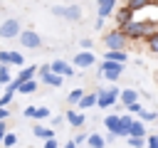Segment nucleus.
I'll list each match as a JSON object with an SVG mask.
<instances>
[{
  "label": "nucleus",
  "mask_w": 158,
  "mask_h": 148,
  "mask_svg": "<svg viewBox=\"0 0 158 148\" xmlns=\"http://www.w3.org/2000/svg\"><path fill=\"white\" fill-rule=\"evenodd\" d=\"M156 30H158V25H156V20H131L128 25H123L118 32L123 35V39L128 42V39H148V37H153L156 35Z\"/></svg>",
  "instance_id": "1"
},
{
  "label": "nucleus",
  "mask_w": 158,
  "mask_h": 148,
  "mask_svg": "<svg viewBox=\"0 0 158 148\" xmlns=\"http://www.w3.org/2000/svg\"><path fill=\"white\" fill-rule=\"evenodd\" d=\"M20 32H22V27H20L17 17H5L0 22V39H17Z\"/></svg>",
  "instance_id": "2"
},
{
  "label": "nucleus",
  "mask_w": 158,
  "mask_h": 148,
  "mask_svg": "<svg viewBox=\"0 0 158 148\" xmlns=\"http://www.w3.org/2000/svg\"><path fill=\"white\" fill-rule=\"evenodd\" d=\"M121 74H123V67H121V64L106 62V59L99 62V76H104V79H109V81H118Z\"/></svg>",
  "instance_id": "3"
},
{
  "label": "nucleus",
  "mask_w": 158,
  "mask_h": 148,
  "mask_svg": "<svg viewBox=\"0 0 158 148\" xmlns=\"http://www.w3.org/2000/svg\"><path fill=\"white\" fill-rule=\"evenodd\" d=\"M118 101V86H109V89H99L96 91V104L99 109H109Z\"/></svg>",
  "instance_id": "4"
},
{
  "label": "nucleus",
  "mask_w": 158,
  "mask_h": 148,
  "mask_svg": "<svg viewBox=\"0 0 158 148\" xmlns=\"http://www.w3.org/2000/svg\"><path fill=\"white\" fill-rule=\"evenodd\" d=\"M52 12L59 15V17H64V20H72V22H74V20H81V7L74 5V2H72V5H54Z\"/></svg>",
  "instance_id": "5"
},
{
  "label": "nucleus",
  "mask_w": 158,
  "mask_h": 148,
  "mask_svg": "<svg viewBox=\"0 0 158 148\" xmlns=\"http://www.w3.org/2000/svg\"><path fill=\"white\" fill-rule=\"evenodd\" d=\"M69 64H72V69H74V72H77V69H89V67H94V64H96V54H94V52H84V49H81V52L69 62Z\"/></svg>",
  "instance_id": "6"
},
{
  "label": "nucleus",
  "mask_w": 158,
  "mask_h": 148,
  "mask_svg": "<svg viewBox=\"0 0 158 148\" xmlns=\"http://www.w3.org/2000/svg\"><path fill=\"white\" fill-rule=\"evenodd\" d=\"M17 39H20V44L27 47V49H37V47L42 44V37H40L35 30H22V32L17 35Z\"/></svg>",
  "instance_id": "7"
},
{
  "label": "nucleus",
  "mask_w": 158,
  "mask_h": 148,
  "mask_svg": "<svg viewBox=\"0 0 158 148\" xmlns=\"http://www.w3.org/2000/svg\"><path fill=\"white\" fill-rule=\"evenodd\" d=\"M104 44H106V52H121V49L126 47V39H123V35L116 30V32H109V35L104 37Z\"/></svg>",
  "instance_id": "8"
},
{
  "label": "nucleus",
  "mask_w": 158,
  "mask_h": 148,
  "mask_svg": "<svg viewBox=\"0 0 158 148\" xmlns=\"http://www.w3.org/2000/svg\"><path fill=\"white\" fill-rule=\"evenodd\" d=\"M49 72L52 74H57V76H74V69H72V64L69 62H64V59H54L52 64H49Z\"/></svg>",
  "instance_id": "9"
},
{
  "label": "nucleus",
  "mask_w": 158,
  "mask_h": 148,
  "mask_svg": "<svg viewBox=\"0 0 158 148\" xmlns=\"http://www.w3.org/2000/svg\"><path fill=\"white\" fill-rule=\"evenodd\" d=\"M114 20H116V25H118V30H121L123 25H128V22L133 20V12H131L126 5H116V10H114Z\"/></svg>",
  "instance_id": "10"
},
{
  "label": "nucleus",
  "mask_w": 158,
  "mask_h": 148,
  "mask_svg": "<svg viewBox=\"0 0 158 148\" xmlns=\"http://www.w3.org/2000/svg\"><path fill=\"white\" fill-rule=\"evenodd\" d=\"M116 0H99L96 2V17H109V15H114V10H116Z\"/></svg>",
  "instance_id": "11"
},
{
  "label": "nucleus",
  "mask_w": 158,
  "mask_h": 148,
  "mask_svg": "<svg viewBox=\"0 0 158 148\" xmlns=\"http://www.w3.org/2000/svg\"><path fill=\"white\" fill-rule=\"evenodd\" d=\"M131 121H133V116H128V113L118 116V128H116V138H128V128H131Z\"/></svg>",
  "instance_id": "12"
},
{
  "label": "nucleus",
  "mask_w": 158,
  "mask_h": 148,
  "mask_svg": "<svg viewBox=\"0 0 158 148\" xmlns=\"http://www.w3.org/2000/svg\"><path fill=\"white\" fill-rule=\"evenodd\" d=\"M148 133H146V123L143 121H138V118H133L131 121V128H128V138H146Z\"/></svg>",
  "instance_id": "13"
},
{
  "label": "nucleus",
  "mask_w": 158,
  "mask_h": 148,
  "mask_svg": "<svg viewBox=\"0 0 158 148\" xmlns=\"http://www.w3.org/2000/svg\"><path fill=\"white\" fill-rule=\"evenodd\" d=\"M118 101H121L123 106H131V104L138 101V91H136V89H123V91H118Z\"/></svg>",
  "instance_id": "14"
},
{
  "label": "nucleus",
  "mask_w": 158,
  "mask_h": 148,
  "mask_svg": "<svg viewBox=\"0 0 158 148\" xmlns=\"http://www.w3.org/2000/svg\"><path fill=\"white\" fill-rule=\"evenodd\" d=\"M64 116H67L64 121H67L69 126H74V128H81V126H84V121H86V116H84V113H79V111H67Z\"/></svg>",
  "instance_id": "15"
},
{
  "label": "nucleus",
  "mask_w": 158,
  "mask_h": 148,
  "mask_svg": "<svg viewBox=\"0 0 158 148\" xmlns=\"http://www.w3.org/2000/svg\"><path fill=\"white\" fill-rule=\"evenodd\" d=\"M104 59H106V62H116V64L123 67V64L128 62V54H126V49H121V52H106Z\"/></svg>",
  "instance_id": "16"
},
{
  "label": "nucleus",
  "mask_w": 158,
  "mask_h": 148,
  "mask_svg": "<svg viewBox=\"0 0 158 148\" xmlns=\"http://www.w3.org/2000/svg\"><path fill=\"white\" fill-rule=\"evenodd\" d=\"M40 79H42V84H47V86H54V89H59V86L64 84V79H62V76H57V74H52V72L42 74Z\"/></svg>",
  "instance_id": "17"
},
{
  "label": "nucleus",
  "mask_w": 158,
  "mask_h": 148,
  "mask_svg": "<svg viewBox=\"0 0 158 148\" xmlns=\"http://www.w3.org/2000/svg\"><path fill=\"white\" fill-rule=\"evenodd\" d=\"M32 133H35L40 141H49V138H54V131H52V128H47V126H40V123L32 128Z\"/></svg>",
  "instance_id": "18"
},
{
  "label": "nucleus",
  "mask_w": 158,
  "mask_h": 148,
  "mask_svg": "<svg viewBox=\"0 0 158 148\" xmlns=\"http://www.w3.org/2000/svg\"><path fill=\"white\" fill-rule=\"evenodd\" d=\"M104 136L99 133H86V148H104Z\"/></svg>",
  "instance_id": "19"
},
{
  "label": "nucleus",
  "mask_w": 158,
  "mask_h": 148,
  "mask_svg": "<svg viewBox=\"0 0 158 148\" xmlns=\"http://www.w3.org/2000/svg\"><path fill=\"white\" fill-rule=\"evenodd\" d=\"M7 64H15V67L22 69V67H25V57H22L20 52H10V49H7Z\"/></svg>",
  "instance_id": "20"
},
{
  "label": "nucleus",
  "mask_w": 158,
  "mask_h": 148,
  "mask_svg": "<svg viewBox=\"0 0 158 148\" xmlns=\"http://www.w3.org/2000/svg\"><path fill=\"white\" fill-rule=\"evenodd\" d=\"M104 126H106V131L116 138V128H118V116H106L104 118Z\"/></svg>",
  "instance_id": "21"
},
{
  "label": "nucleus",
  "mask_w": 158,
  "mask_h": 148,
  "mask_svg": "<svg viewBox=\"0 0 158 148\" xmlns=\"http://www.w3.org/2000/svg\"><path fill=\"white\" fill-rule=\"evenodd\" d=\"M84 94H86L84 89H72V91H69V96H67V104H69V106H77V104H79V99H81Z\"/></svg>",
  "instance_id": "22"
},
{
  "label": "nucleus",
  "mask_w": 158,
  "mask_h": 148,
  "mask_svg": "<svg viewBox=\"0 0 158 148\" xmlns=\"http://www.w3.org/2000/svg\"><path fill=\"white\" fill-rule=\"evenodd\" d=\"M91 106H96V94H84L79 99V109H91Z\"/></svg>",
  "instance_id": "23"
},
{
  "label": "nucleus",
  "mask_w": 158,
  "mask_h": 148,
  "mask_svg": "<svg viewBox=\"0 0 158 148\" xmlns=\"http://www.w3.org/2000/svg\"><path fill=\"white\" fill-rule=\"evenodd\" d=\"M35 91H37V84H35V79H32V81H25V84H20L15 94H35Z\"/></svg>",
  "instance_id": "24"
},
{
  "label": "nucleus",
  "mask_w": 158,
  "mask_h": 148,
  "mask_svg": "<svg viewBox=\"0 0 158 148\" xmlns=\"http://www.w3.org/2000/svg\"><path fill=\"white\" fill-rule=\"evenodd\" d=\"M0 143H2V146H5V148H12V146H15V143H17V136H15V133H12V131H7V133H5V136H2V141H0Z\"/></svg>",
  "instance_id": "25"
},
{
  "label": "nucleus",
  "mask_w": 158,
  "mask_h": 148,
  "mask_svg": "<svg viewBox=\"0 0 158 148\" xmlns=\"http://www.w3.org/2000/svg\"><path fill=\"white\" fill-rule=\"evenodd\" d=\"M12 81V74L7 72V67H0V86H7Z\"/></svg>",
  "instance_id": "26"
},
{
  "label": "nucleus",
  "mask_w": 158,
  "mask_h": 148,
  "mask_svg": "<svg viewBox=\"0 0 158 148\" xmlns=\"http://www.w3.org/2000/svg\"><path fill=\"white\" fill-rule=\"evenodd\" d=\"M146 109L141 106V101H136V104H131V106H126V113L131 116V113H138V118H141V113H143Z\"/></svg>",
  "instance_id": "27"
},
{
  "label": "nucleus",
  "mask_w": 158,
  "mask_h": 148,
  "mask_svg": "<svg viewBox=\"0 0 158 148\" xmlns=\"http://www.w3.org/2000/svg\"><path fill=\"white\" fill-rule=\"evenodd\" d=\"M47 116H49V109L47 106H35V118L37 121H44Z\"/></svg>",
  "instance_id": "28"
},
{
  "label": "nucleus",
  "mask_w": 158,
  "mask_h": 148,
  "mask_svg": "<svg viewBox=\"0 0 158 148\" xmlns=\"http://www.w3.org/2000/svg\"><path fill=\"white\" fill-rule=\"evenodd\" d=\"M12 99H15V94H12V91H7V89H5V94H2V96H0V109H7V106H10V101H12Z\"/></svg>",
  "instance_id": "29"
},
{
  "label": "nucleus",
  "mask_w": 158,
  "mask_h": 148,
  "mask_svg": "<svg viewBox=\"0 0 158 148\" xmlns=\"http://www.w3.org/2000/svg\"><path fill=\"white\" fill-rule=\"evenodd\" d=\"M123 5H126L131 12H136V10H141V7H146V2H143V0H128V2H123Z\"/></svg>",
  "instance_id": "30"
},
{
  "label": "nucleus",
  "mask_w": 158,
  "mask_h": 148,
  "mask_svg": "<svg viewBox=\"0 0 158 148\" xmlns=\"http://www.w3.org/2000/svg\"><path fill=\"white\" fill-rule=\"evenodd\" d=\"M156 118H158V113H156V111H143L138 121H143V123H153Z\"/></svg>",
  "instance_id": "31"
},
{
  "label": "nucleus",
  "mask_w": 158,
  "mask_h": 148,
  "mask_svg": "<svg viewBox=\"0 0 158 148\" xmlns=\"http://www.w3.org/2000/svg\"><path fill=\"white\" fill-rule=\"evenodd\" d=\"M143 143H146L148 148H158V136H146Z\"/></svg>",
  "instance_id": "32"
},
{
  "label": "nucleus",
  "mask_w": 158,
  "mask_h": 148,
  "mask_svg": "<svg viewBox=\"0 0 158 148\" xmlns=\"http://www.w3.org/2000/svg\"><path fill=\"white\" fill-rule=\"evenodd\" d=\"M148 49H151V52H158V35L148 37Z\"/></svg>",
  "instance_id": "33"
},
{
  "label": "nucleus",
  "mask_w": 158,
  "mask_h": 148,
  "mask_svg": "<svg viewBox=\"0 0 158 148\" xmlns=\"http://www.w3.org/2000/svg\"><path fill=\"white\" fill-rule=\"evenodd\" d=\"M72 143H74V146H84V143H86V133H79V136H74V138H72Z\"/></svg>",
  "instance_id": "34"
},
{
  "label": "nucleus",
  "mask_w": 158,
  "mask_h": 148,
  "mask_svg": "<svg viewBox=\"0 0 158 148\" xmlns=\"http://www.w3.org/2000/svg\"><path fill=\"white\" fill-rule=\"evenodd\" d=\"M22 116L25 118H35V106H25L22 109Z\"/></svg>",
  "instance_id": "35"
},
{
  "label": "nucleus",
  "mask_w": 158,
  "mask_h": 148,
  "mask_svg": "<svg viewBox=\"0 0 158 148\" xmlns=\"http://www.w3.org/2000/svg\"><path fill=\"white\" fill-rule=\"evenodd\" d=\"M128 146H131V148H141L143 141H141V138H128Z\"/></svg>",
  "instance_id": "36"
},
{
  "label": "nucleus",
  "mask_w": 158,
  "mask_h": 148,
  "mask_svg": "<svg viewBox=\"0 0 158 148\" xmlns=\"http://www.w3.org/2000/svg\"><path fill=\"white\" fill-rule=\"evenodd\" d=\"M42 148H59V143H57V138H49V141H44Z\"/></svg>",
  "instance_id": "37"
},
{
  "label": "nucleus",
  "mask_w": 158,
  "mask_h": 148,
  "mask_svg": "<svg viewBox=\"0 0 158 148\" xmlns=\"http://www.w3.org/2000/svg\"><path fill=\"white\" fill-rule=\"evenodd\" d=\"M94 30H104V20H101V17L94 20Z\"/></svg>",
  "instance_id": "38"
},
{
  "label": "nucleus",
  "mask_w": 158,
  "mask_h": 148,
  "mask_svg": "<svg viewBox=\"0 0 158 148\" xmlns=\"http://www.w3.org/2000/svg\"><path fill=\"white\" fill-rule=\"evenodd\" d=\"M7 116H10V111H7V109H0V121H2V123H5Z\"/></svg>",
  "instance_id": "39"
},
{
  "label": "nucleus",
  "mask_w": 158,
  "mask_h": 148,
  "mask_svg": "<svg viewBox=\"0 0 158 148\" xmlns=\"http://www.w3.org/2000/svg\"><path fill=\"white\" fill-rule=\"evenodd\" d=\"M47 72H49V64H42V67H40V76H42V74H47Z\"/></svg>",
  "instance_id": "40"
},
{
  "label": "nucleus",
  "mask_w": 158,
  "mask_h": 148,
  "mask_svg": "<svg viewBox=\"0 0 158 148\" xmlns=\"http://www.w3.org/2000/svg\"><path fill=\"white\" fill-rule=\"evenodd\" d=\"M62 121H64V118H62V116H54V118H52V126H59V123H62Z\"/></svg>",
  "instance_id": "41"
},
{
  "label": "nucleus",
  "mask_w": 158,
  "mask_h": 148,
  "mask_svg": "<svg viewBox=\"0 0 158 148\" xmlns=\"http://www.w3.org/2000/svg\"><path fill=\"white\" fill-rule=\"evenodd\" d=\"M5 133H7V128H5V123L0 121V141H2V136H5Z\"/></svg>",
  "instance_id": "42"
},
{
  "label": "nucleus",
  "mask_w": 158,
  "mask_h": 148,
  "mask_svg": "<svg viewBox=\"0 0 158 148\" xmlns=\"http://www.w3.org/2000/svg\"><path fill=\"white\" fill-rule=\"evenodd\" d=\"M62 148H77V146H74V143H72V141H67V143H64V146H62Z\"/></svg>",
  "instance_id": "43"
},
{
  "label": "nucleus",
  "mask_w": 158,
  "mask_h": 148,
  "mask_svg": "<svg viewBox=\"0 0 158 148\" xmlns=\"http://www.w3.org/2000/svg\"><path fill=\"white\" fill-rule=\"evenodd\" d=\"M0 89H2V86H0Z\"/></svg>",
  "instance_id": "44"
},
{
  "label": "nucleus",
  "mask_w": 158,
  "mask_h": 148,
  "mask_svg": "<svg viewBox=\"0 0 158 148\" xmlns=\"http://www.w3.org/2000/svg\"><path fill=\"white\" fill-rule=\"evenodd\" d=\"M84 148H86V146H84Z\"/></svg>",
  "instance_id": "45"
}]
</instances>
